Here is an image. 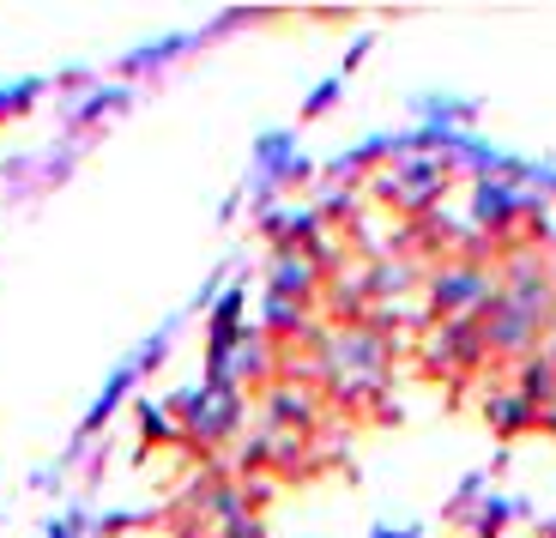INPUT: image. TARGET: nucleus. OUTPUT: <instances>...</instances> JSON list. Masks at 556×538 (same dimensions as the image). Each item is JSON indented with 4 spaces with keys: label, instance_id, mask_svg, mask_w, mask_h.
<instances>
[{
    "label": "nucleus",
    "instance_id": "1",
    "mask_svg": "<svg viewBox=\"0 0 556 538\" xmlns=\"http://www.w3.org/2000/svg\"><path fill=\"white\" fill-rule=\"evenodd\" d=\"M320 381L333 393V405H357L369 393L388 387V370H393V333L388 321H351V327L327 333L320 339Z\"/></svg>",
    "mask_w": 556,
    "mask_h": 538
},
{
    "label": "nucleus",
    "instance_id": "2",
    "mask_svg": "<svg viewBox=\"0 0 556 538\" xmlns=\"http://www.w3.org/2000/svg\"><path fill=\"white\" fill-rule=\"evenodd\" d=\"M169 417H176L181 442L194 448H218L230 442L242 429V417H249V393L230 381H194L181 387V393H169Z\"/></svg>",
    "mask_w": 556,
    "mask_h": 538
},
{
    "label": "nucleus",
    "instance_id": "3",
    "mask_svg": "<svg viewBox=\"0 0 556 538\" xmlns=\"http://www.w3.org/2000/svg\"><path fill=\"white\" fill-rule=\"evenodd\" d=\"M424 297L435 321H484V309L496 303V273L478 261H447L424 278Z\"/></svg>",
    "mask_w": 556,
    "mask_h": 538
},
{
    "label": "nucleus",
    "instance_id": "4",
    "mask_svg": "<svg viewBox=\"0 0 556 538\" xmlns=\"http://www.w3.org/2000/svg\"><path fill=\"white\" fill-rule=\"evenodd\" d=\"M484 363H490V351H484V327L478 321H435L430 327V346H424V370L430 375H472Z\"/></svg>",
    "mask_w": 556,
    "mask_h": 538
},
{
    "label": "nucleus",
    "instance_id": "5",
    "mask_svg": "<svg viewBox=\"0 0 556 538\" xmlns=\"http://www.w3.org/2000/svg\"><path fill=\"white\" fill-rule=\"evenodd\" d=\"M442 188H447V164H417V158H400L393 176H376V193L400 212H430Z\"/></svg>",
    "mask_w": 556,
    "mask_h": 538
},
{
    "label": "nucleus",
    "instance_id": "6",
    "mask_svg": "<svg viewBox=\"0 0 556 538\" xmlns=\"http://www.w3.org/2000/svg\"><path fill=\"white\" fill-rule=\"evenodd\" d=\"M527 218V193H515L508 182H478L472 188V224L478 236H502V242H515V224Z\"/></svg>",
    "mask_w": 556,
    "mask_h": 538
},
{
    "label": "nucleus",
    "instance_id": "7",
    "mask_svg": "<svg viewBox=\"0 0 556 538\" xmlns=\"http://www.w3.org/2000/svg\"><path fill=\"white\" fill-rule=\"evenodd\" d=\"M320 278H327V266H315L308 254H273V273H266V303L308 309L320 297Z\"/></svg>",
    "mask_w": 556,
    "mask_h": 538
},
{
    "label": "nucleus",
    "instance_id": "8",
    "mask_svg": "<svg viewBox=\"0 0 556 538\" xmlns=\"http://www.w3.org/2000/svg\"><path fill=\"white\" fill-rule=\"evenodd\" d=\"M478 417L496 429V442H520V436H532V429H539V412H532V405L515 393V381H490L484 400H478Z\"/></svg>",
    "mask_w": 556,
    "mask_h": 538
},
{
    "label": "nucleus",
    "instance_id": "9",
    "mask_svg": "<svg viewBox=\"0 0 556 538\" xmlns=\"http://www.w3.org/2000/svg\"><path fill=\"white\" fill-rule=\"evenodd\" d=\"M261 393H266V400H261L266 429H285V436H315V424H320L315 393H303V387H291V381H273V387H261Z\"/></svg>",
    "mask_w": 556,
    "mask_h": 538
},
{
    "label": "nucleus",
    "instance_id": "10",
    "mask_svg": "<svg viewBox=\"0 0 556 538\" xmlns=\"http://www.w3.org/2000/svg\"><path fill=\"white\" fill-rule=\"evenodd\" d=\"M139 381V363H122V370H115L110 375V381H103V393H98V405H91V412H85V424H79V436H98V429H103V417H110L115 412V405H122V393H127V387H134Z\"/></svg>",
    "mask_w": 556,
    "mask_h": 538
},
{
    "label": "nucleus",
    "instance_id": "11",
    "mask_svg": "<svg viewBox=\"0 0 556 538\" xmlns=\"http://www.w3.org/2000/svg\"><path fill=\"white\" fill-rule=\"evenodd\" d=\"M508 521H515V502L478 497V514H466V533H472V538H502V533H508Z\"/></svg>",
    "mask_w": 556,
    "mask_h": 538
},
{
    "label": "nucleus",
    "instance_id": "12",
    "mask_svg": "<svg viewBox=\"0 0 556 538\" xmlns=\"http://www.w3.org/2000/svg\"><path fill=\"white\" fill-rule=\"evenodd\" d=\"M139 429H146V442H157V448L181 442V429H176V417H169V405H152V400H139Z\"/></svg>",
    "mask_w": 556,
    "mask_h": 538
},
{
    "label": "nucleus",
    "instance_id": "13",
    "mask_svg": "<svg viewBox=\"0 0 556 538\" xmlns=\"http://www.w3.org/2000/svg\"><path fill=\"white\" fill-rule=\"evenodd\" d=\"M212 533H218V538H266V521L254 509H242V514H230L224 526H212Z\"/></svg>",
    "mask_w": 556,
    "mask_h": 538
},
{
    "label": "nucleus",
    "instance_id": "14",
    "mask_svg": "<svg viewBox=\"0 0 556 538\" xmlns=\"http://www.w3.org/2000/svg\"><path fill=\"white\" fill-rule=\"evenodd\" d=\"M115 103H122V91H91L79 103V110H73V127H85V122H98L103 110H115Z\"/></svg>",
    "mask_w": 556,
    "mask_h": 538
},
{
    "label": "nucleus",
    "instance_id": "15",
    "mask_svg": "<svg viewBox=\"0 0 556 538\" xmlns=\"http://www.w3.org/2000/svg\"><path fill=\"white\" fill-rule=\"evenodd\" d=\"M30 97H37V85H0V122H7V115H25Z\"/></svg>",
    "mask_w": 556,
    "mask_h": 538
},
{
    "label": "nucleus",
    "instance_id": "16",
    "mask_svg": "<svg viewBox=\"0 0 556 538\" xmlns=\"http://www.w3.org/2000/svg\"><path fill=\"white\" fill-rule=\"evenodd\" d=\"M333 97H339V79H320L315 91H308V103H303V122H315V115H327V110H333Z\"/></svg>",
    "mask_w": 556,
    "mask_h": 538
},
{
    "label": "nucleus",
    "instance_id": "17",
    "mask_svg": "<svg viewBox=\"0 0 556 538\" xmlns=\"http://www.w3.org/2000/svg\"><path fill=\"white\" fill-rule=\"evenodd\" d=\"M79 533H85V521H79V514H73V509L49 521V538H79Z\"/></svg>",
    "mask_w": 556,
    "mask_h": 538
},
{
    "label": "nucleus",
    "instance_id": "18",
    "mask_svg": "<svg viewBox=\"0 0 556 538\" xmlns=\"http://www.w3.org/2000/svg\"><path fill=\"white\" fill-rule=\"evenodd\" d=\"M369 538H417V526H376Z\"/></svg>",
    "mask_w": 556,
    "mask_h": 538
},
{
    "label": "nucleus",
    "instance_id": "19",
    "mask_svg": "<svg viewBox=\"0 0 556 538\" xmlns=\"http://www.w3.org/2000/svg\"><path fill=\"white\" fill-rule=\"evenodd\" d=\"M539 351H544V358L556 363V321H551V333H544V346H539Z\"/></svg>",
    "mask_w": 556,
    "mask_h": 538
},
{
    "label": "nucleus",
    "instance_id": "20",
    "mask_svg": "<svg viewBox=\"0 0 556 538\" xmlns=\"http://www.w3.org/2000/svg\"><path fill=\"white\" fill-rule=\"evenodd\" d=\"M539 538H556V514H551V521H544V526H539Z\"/></svg>",
    "mask_w": 556,
    "mask_h": 538
}]
</instances>
